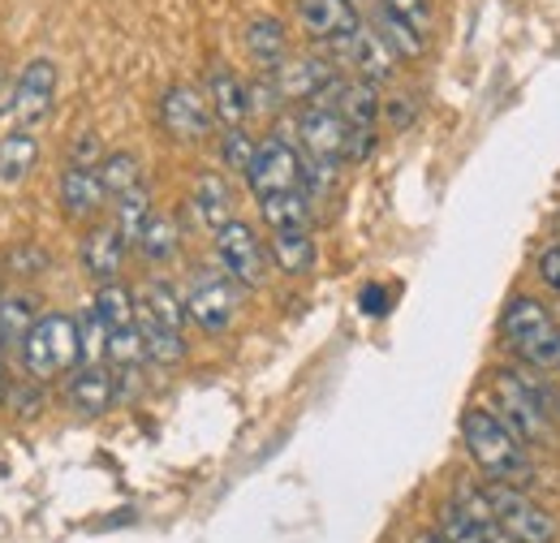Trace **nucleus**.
Returning a JSON list of instances; mask_svg holds the SVG:
<instances>
[{
    "instance_id": "obj_26",
    "label": "nucleus",
    "mask_w": 560,
    "mask_h": 543,
    "mask_svg": "<svg viewBox=\"0 0 560 543\" xmlns=\"http://www.w3.org/2000/svg\"><path fill=\"white\" fill-rule=\"evenodd\" d=\"M380 35H384V44L397 53V61H419L422 53H427V35H419L410 22H401L397 13H388L380 0H375V22H371Z\"/></svg>"
},
{
    "instance_id": "obj_38",
    "label": "nucleus",
    "mask_w": 560,
    "mask_h": 543,
    "mask_svg": "<svg viewBox=\"0 0 560 543\" xmlns=\"http://www.w3.org/2000/svg\"><path fill=\"white\" fill-rule=\"evenodd\" d=\"M13 69H4L0 66V113H9V104H13Z\"/></svg>"
},
{
    "instance_id": "obj_4",
    "label": "nucleus",
    "mask_w": 560,
    "mask_h": 543,
    "mask_svg": "<svg viewBox=\"0 0 560 543\" xmlns=\"http://www.w3.org/2000/svg\"><path fill=\"white\" fill-rule=\"evenodd\" d=\"M504 337L513 345V354L535 367L539 376L560 371V324L552 320V311L535 298H513L504 307Z\"/></svg>"
},
{
    "instance_id": "obj_20",
    "label": "nucleus",
    "mask_w": 560,
    "mask_h": 543,
    "mask_svg": "<svg viewBox=\"0 0 560 543\" xmlns=\"http://www.w3.org/2000/svg\"><path fill=\"white\" fill-rule=\"evenodd\" d=\"M190 211H195V220L208 233L224 229L233 220V190H229V182L220 173H199V182L190 190Z\"/></svg>"
},
{
    "instance_id": "obj_31",
    "label": "nucleus",
    "mask_w": 560,
    "mask_h": 543,
    "mask_svg": "<svg viewBox=\"0 0 560 543\" xmlns=\"http://www.w3.org/2000/svg\"><path fill=\"white\" fill-rule=\"evenodd\" d=\"M155 207H151V190H147V182L135 186L130 195H121V199H113V224L121 229V238L135 246L142 233V224H147V216H151Z\"/></svg>"
},
{
    "instance_id": "obj_11",
    "label": "nucleus",
    "mask_w": 560,
    "mask_h": 543,
    "mask_svg": "<svg viewBox=\"0 0 560 543\" xmlns=\"http://www.w3.org/2000/svg\"><path fill=\"white\" fill-rule=\"evenodd\" d=\"M341 78V66L328 57V53H306V57H284L272 69V82H277L280 100L284 104H315L328 95V86Z\"/></svg>"
},
{
    "instance_id": "obj_41",
    "label": "nucleus",
    "mask_w": 560,
    "mask_h": 543,
    "mask_svg": "<svg viewBox=\"0 0 560 543\" xmlns=\"http://www.w3.org/2000/svg\"><path fill=\"white\" fill-rule=\"evenodd\" d=\"M0 293H4V285H0Z\"/></svg>"
},
{
    "instance_id": "obj_36",
    "label": "nucleus",
    "mask_w": 560,
    "mask_h": 543,
    "mask_svg": "<svg viewBox=\"0 0 560 543\" xmlns=\"http://www.w3.org/2000/svg\"><path fill=\"white\" fill-rule=\"evenodd\" d=\"M358 307H362V315H388V289L384 285H366L362 293H358Z\"/></svg>"
},
{
    "instance_id": "obj_5",
    "label": "nucleus",
    "mask_w": 560,
    "mask_h": 543,
    "mask_svg": "<svg viewBox=\"0 0 560 543\" xmlns=\"http://www.w3.org/2000/svg\"><path fill=\"white\" fill-rule=\"evenodd\" d=\"M483 496H488L491 505V518H495V527H500V535L509 543H557L560 531H557V518L544 509V505H535L517 483H488L483 487Z\"/></svg>"
},
{
    "instance_id": "obj_23",
    "label": "nucleus",
    "mask_w": 560,
    "mask_h": 543,
    "mask_svg": "<svg viewBox=\"0 0 560 543\" xmlns=\"http://www.w3.org/2000/svg\"><path fill=\"white\" fill-rule=\"evenodd\" d=\"M268 259L280 272H289V276L311 272L315 268V238H311V229H272Z\"/></svg>"
},
{
    "instance_id": "obj_7",
    "label": "nucleus",
    "mask_w": 560,
    "mask_h": 543,
    "mask_svg": "<svg viewBox=\"0 0 560 543\" xmlns=\"http://www.w3.org/2000/svg\"><path fill=\"white\" fill-rule=\"evenodd\" d=\"M186 315L203 328V333H224L237 320V280L229 272H195L186 285Z\"/></svg>"
},
{
    "instance_id": "obj_19",
    "label": "nucleus",
    "mask_w": 560,
    "mask_h": 543,
    "mask_svg": "<svg viewBox=\"0 0 560 543\" xmlns=\"http://www.w3.org/2000/svg\"><path fill=\"white\" fill-rule=\"evenodd\" d=\"M135 324H139L142 349H147V362H160V367H177L186 358V333L155 320L147 307L135 302Z\"/></svg>"
},
{
    "instance_id": "obj_9",
    "label": "nucleus",
    "mask_w": 560,
    "mask_h": 543,
    "mask_svg": "<svg viewBox=\"0 0 560 543\" xmlns=\"http://www.w3.org/2000/svg\"><path fill=\"white\" fill-rule=\"evenodd\" d=\"M52 104H57V61L52 57H35V61H26L18 69L9 117L22 130H39L52 117Z\"/></svg>"
},
{
    "instance_id": "obj_12",
    "label": "nucleus",
    "mask_w": 560,
    "mask_h": 543,
    "mask_svg": "<svg viewBox=\"0 0 560 543\" xmlns=\"http://www.w3.org/2000/svg\"><path fill=\"white\" fill-rule=\"evenodd\" d=\"M337 66L350 69V78H362V82H371V86H380V82H393V73H397V53L384 44V35L375 31V26H358L346 44H337L332 53H328Z\"/></svg>"
},
{
    "instance_id": "obj_6",
    "label": "nucleus",
    "mask_w": 560,
    "mask_h": 543,
    "mask_svg": "<svg viewBox=\"0 0 560 543\" xmlns=\"http://www.w3.org/2000/svg\"><path fill=\"white\" fill-rule=\"evenodd\" d=\"M246 186L255 199H268L280 190H302V151L289 142V138H259L250 164H246Z\"/></svg>"
},
{
    "instance_id": "obj_33",
    "label": "nucleus",
    "mask_w": 560,
    "mask_h": 543,
    "mask_svg": "<svg viewBox=\"0 0 560 543\" xmlns=\"http://www.w3.org/2000/svg\"><path fill=\"white\" fill-rule=\"evenodd\" d=\"M255 147H259V142L246 135V126H233V130H224V135H220V155H224V164H229L233 173H246V164H250Z\"/></svg>"
},
{
    "instance_id": "obj_21",
    "label": "nucleus",
    "mask_w": 560,
    "mask_h": 543,
    "mask_svg": "<svg viewBox=\"0 0 560 543\" xmlns=\"http://www.w3.org/2000/svg\"><path fill=\"white\" fill-rule=\"evenodd\" d=\"M39 164V138L35 130L13 126L0 138V186H22Z\"/></svg>"
},
{
    "instance_id": "obj_39",
    "label": "nucleus",
    "mask_w": 560,
    "mask_h": 543,
    "mask_svg": "<svg viewBox=\"0 0 560 543\" xmlns=\"http://www.w3.org/2000/svg\"><path fill=\"white\" fill-rule=\"evenodd\" d=\"M415 543H448L440 531H422V535H415Z\"/></svg>"
},
{
    "instance_id": "obj_30",
    "label": "nucleus",
    "mask_w": 560,
    "mask_h": 543,
    "mask_svg": "<svg viewBox=\"0 0 560 543\" xmlns=\"http://www.w3.org/2000/svg\"><path fill=\"white\" fill-rule=\"evenodd\" d=\"M100 173H104V190H108V204L113 199H121V195H130L135 186H142V164L135 151H108L104 155V164H100Z\"/></svg>"
},
{
    "instance_id": "obj_34",
    "label": "nucleus",
    "mask_w": 560,
    "mask_h": 543,
    "mask_svg": "<svg viewBox=\"0 0 560 543\" xmlns=\"http://www.w3.org/2000/svg\"><path fill=\"white\" fill-rule=\"evenodd\" d=\"M380 4L401 22H410L419 35H431V0H380Z\"/></svg>"
},
{
    "instance_id": "obj_13",
    "label": "nucleus",
    "mask_w": 560,
    "mask_h": 543,
    "mask_svg": "<svg viewBox=\"0 0 560 543\" xmlns=\"http://www.w3.org/2000/svg\"><path fill=\"white\" fill-rule=\"evenodd\" d=\"M293 13H298V22H302V31H306L315 44H324V53H332L337 44H346L353 31L362 26L358 0H298Z\"/></svg>"
},
{
    "instance_id": "obj_8",
    "label": "nucleus",
    "mask_w": 560,
    "mask_h": 543,
    "mask_svg": "<svg viewBox=\"0 0 560 543\" xmlns=\"http://www.w3.org/2000/svg\"><path fill=\"white\" fill-rule=\"evenodd\" d=\"M215 238V259L242 289H259L268 280V246L259 242V233L246 220H229L224 229L211 233Z\"/></svg>"
},
{
    "instance_id": "obj_1",
    "label": "nucleus",
    "mask_w": 560,
    "mask_h": 543,
    "mask_svg": "<svg viewBox=\"0 0 560 543\" xmlns=\"http://www.w3.org/2000/svg\"><path fill=\"white\" fill-rule=\"evenodd\" d=\"M462 440H466V453L475 458V466L488 471L491 478H500V483H526L530 478L526 444L504 427L500 414H491V409H466Z\"/></svg>"
},
{
    "instance_id": "obj_35",
    "label": "nucleus",
    "mask_w": 560,
    "mask_h": 543,
    "mask_svg": "<svg viewBox=\"0 0 560 543\" xmlns=\"http://www.w3.org/2000/svg\"><path fill=\"white\" fill-rule=\"evenodd\" d=\"M70 164H104V147H100V135H91V130L73 135Z\"/></svg>"
},
{
    "instance_id": "obj_18",
    "label": "nucleus",
    "mask_w": 560,
    "mask_h": 543,
    "mask_svg": "<svg viewBox=\"0 0 560 543\" xmlns=\"http://www.w3.org/2000/svg\"><path fill=\"white\" fill-rule=\"evenodd\" d=\"M208 100H211V113H215V122L224 126V130H233V126H246V117H250V95H246V82L233 73L229 66H211L208 69Z\"/></svg>"
},
{
    "instance_id": "obj_27",
    "label": "nucleus",
    "mask_w": 560,
    "mask_h": 543,
    "mask_svg": "<svg viewBox=\"0 0 560 543\" xmlns=\"http://www.w3.org/2000/svg\"><path fill=\"white\" fill-rule=\"evenodd\" d=\"M259 216L268 229H311V199L306 190H280L259 199Z\"/></svg>"
},
{
    "instance_id": "obj_24",
    "label": "nucleus",
    "mask_w": 560,
    "mask_h": 543,
    "mask_svg": "<svg viewBox=\"0 0 560 543\" xmlns=\"http://www.w3.org/2000/svg\"><path fill=\"white\" fill-rule=\"evenodd\" d=\"M440 535H444L448 543H509L504 535H500L495 518L483 522V518H475L470 509H462L457 500L444 505V513H440Z\"/></svg>"
},
{
    "instance_id": "obj_37",
    "label": "nucleus",
    "mask_w": 560,
    "mask_h": 543,
    "mask_svg": "<svg viewBox=\"0 0 560 543\" xmlns=\"http://www.w3.org/2000/svg\"><path fill=\"white\" fill-rule=\"evenodd\" d=\"M539 276H544V285L560 293V246H548L544 255H539Z\"/></svg>"
},
{
    "instance_id": "obj_17",
    "label": "nucleus",
    "mask_w": 560,
    "mask_h": 543,
    "mask_svg": "<svg viewBox=\"0 0 560 543\" xmlns=\"http://www.w3.org/2000/svg\"><path fill=\"white\" fill-rule=\"evenodd\" d=\"M108 204V190H104V173L100 164H70L66 160V173H61V207L73 224H91Z\"/></svg>"
},
{
    "instance_id": "obj_3",
    "label": "nucleus",
    "mask_w": 560,
    "mask_h": 543,
    "mask_svg": "<svg viewBox=\"0 0 560 543\" xmlns=\"http://www.w3.org/2000/svg\"><path fill=\"white\" fill-rule=\"evenodd\" d=\"M22 367L35 384H52L66 380L73 367L82 362L78 354V315H61V311H44L35 320V328L18 345Z\"/></svg>"
},
{
    "instance_id": "obj_2",
    "label": "nucleus",
    "mask_w": 560,
    "mask_h": 543,
    "mask_svg": "<svg viewBox=\"0 0 560 543\" xmlns=\"http://www.w3.org/2000/svg\"><path fill=\"white\" fill-rule=\"evenodd\" d=\"M552 384H539L526 371H495L491 376V397L504 414V427L522 444H544L552 436V406H548Z\"/></svg>"
},
{
    "instance_id": "obj_22",
    "label": "nucleus",
    "mask_w": 560,
    "mask_h": 543,
    "mask_svg": "<svg viewBox=\"0 0 560 543\" xmlns=\"http://www.w3.org/2000/svg\"><path fill=\"white\" fill-rule=\"evenodd\" d=\"M246 53H250V61L264 69V73H272L289 57V31H284V22L280 18H255L246 26Z\"/></svg>"
},
{
    "instance_id": "obj_16",
    "label": "nucleus",
    "mask_w": 560,
    "mask_h": 543,
    "mask_svg": "<svg viewBox=\"0 0 560 543\" xmlns=\"http://www.w3.org/2000/svg\"><path fill=\"white\" fill-rule=\"evenodd\" d=\"M126 251H130V242L121 238V229H117L113 220H104V224H91V229L82 233V242H78V259H82V272H86L95 285H108V280H117V276H121Z\"/></svg>"
},
{
    "instance_id": "obj_32",
    "label": "nucleus",
    "mask_w": 560,
    "mask_h": 543,
    "mask_svg": "<svg viewBox=\"0 0 560 543\" xmlns=\"http://www.w3.org/2000/svg\"><path fill=\"white\" fill-rule=\"evenodd\" d=\"M78 354H82V362H104L108 358V324L100 320L95 307H86L78 315Z\"/></svg>"
},
{
    "instance_id": "obj_15",
    "label": "nucleus",
    "mask_w": 560,
    "mask_h": 543,
    "mask_svg": "<svg viewBox=\"0 0 560 543\" xmlns=\"http://www.w3.org/2000/svg\"><path fill=\"white\" fill-rule=\"evenodd\" d=\"M61 393H66V406H70L73 414H82V418L108 414L113 402H117L113 367H104V362H78L70 376H66Z\"/></svg>"
},
{
    "instance_id": "obj_28",
    "label": "nucleus",
    "mask_w": 560,
    "mask_h": 543,
    "mask_svg": "<svg viewBox=\"0 0 560 543\" xmlns=\"http://www.w3.org/2000/svg\"><path fill=\"white\" fill-rule=\"evenodd\" d=\"M135 246L142 251L147 264H168L177 255V220L164 216V211H151Z\"/></svg>"
},
{
    "instance_id": "obj_14",
    "label": "nucleus",
    "mask_w": 560,
    "mask_h": 543,
    "mask_svg": "<svg viewBox=\"0 0 560 543\" xmlns=\"http://www.w3.org/2000/svg\"><path fill=\"white\" fill-rule=\"evenodd\" d=\"M346 117L328 104V100H315L302 108L298 117V138H302V155L311 160H332V164H346Z\"/></svg>"
},
{
    "instance_id": "obj_25",
    "label": "nucleus",
    "mask_w": 560,
    "mask_h": 543,
    "mask_svg": "<svg viewBox=\"0 0 560 543\" xmlns=\"http://www.w3.org/2000/svg\"><path fill=\"white\" fill-rule=\"evenodd\" d=\"M39 315L44 311L31 293H0V340H4V349H18Z\"/></svg>"
},
{
    "instance_id": "obj_29",
    "label": "nucleus",
    "mask_w": 560,
    "mask_h": 543,
    "mask_svg": "<svg viewBox=\"0 0 560 543\" xmlns=\"http://www.w3.org/2000/svg\"><path fill=\"white\" fill-rule=\"evenodd\" d=\"M91 307L100 311V320L108 324V333H117V328H130V324H135V293H130L121 280L100 285Z\"/></svg>"
},
{
    "instance_id": "obj_10",
    "label": "nucleus",
    "mask_w": 560,
    "mask_h": 543,
    "mask_svg": "<svg viewBox=\"0 0 560 543\" xmlns=\"http://www.w3.org/2000/svg\"><path fill=\"white\" fill-rule=\"evenodd\" d=\"M160 126L168 130V138H177V142H203V138H211V130L220 122L211 113V100L203 86L173 82L160 95Z\"/></svg>"
},
{
    "instance_id": "obj_40",
    "label": "nucleus",
    "mask_w": 560,
    "mask_h": 543,
    "mask_svg": "<svg viewBox=\"0 0 560 543\" xmlns=\"http://www.w3.org/2000/svg\"><path fill=\"white\" fill-rule=\"evenodd\" d=\"M9 397V380H4V367H0V402Z\"/></svg>"
}]
</instances>
